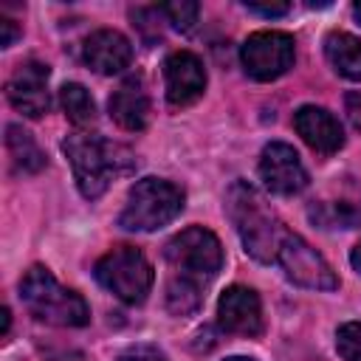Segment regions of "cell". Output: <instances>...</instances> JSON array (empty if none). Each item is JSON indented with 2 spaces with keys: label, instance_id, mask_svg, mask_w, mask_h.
Instances as JSON below:
<instances>
[{
  "label": "cell",
  "instance_id": "cell-1",
  "mask_svg": "<svg viewBox=\"0 0 361 361\" xmlns=\"http://www.w3.org/2000/svg\"><path fill=\"white\" fill-rule=\"evenodd\" d=\"M164 254L172 268L166 285V305L175 316H186L200 307L203 288L220 274L223 245L214 231L203 226H189L166 243Z\"/></svg>",
  "mask_w": 361,
  "mask_h": 361
},
{
  "label": "cell",
  "instance_id": "cell-2",
  "mask_svg": "<svg viewBox=\"0 0 361 361\" xmlns=\"http://www.w3.org/2000/svg\"><path fill=\"white\" fill-rule=\"evenodd\" d=\"M62 152L68 155L76 186L87 200L102 197L116 178L127 175L135 166V158L124 144H116L87 130L71 133L62 141Z\"/></svg>",
  "mask_w": 361,
  "mask_h": 361
},
{
  "label": "cell",
  "instance_id": "cell-3",
  "mask_svg": "<svg viewBox=\"0 0 361 361\" xmlns=\"http://www.w3.org/2000/svg\"><path fill=\"white\" fill-rule=\"evenodd\" d=\"M226 206H228V214L234 220V228H237L245 251L259 262H276V251H279V243L285 240L288 228L268 209L262 195L254 186L237 180L228 189Z\"/></svg>",
  "mask_w": 361,
  "mask_h": 361
},
{
  "label": "cell",
  "instance_id": "cell-4",
  "mask_svg": "<svg viewBox=\"0 0 361 361\" xmlns=\"http://www.w3.org/2000/svg\"><path fill=\"white\" fill-rule=\"evenodd\" d=\"M20 299L37 322L54 327H85L90 322L87 302L76 290L59 285V279L45 265H31L23 274Z\"/></svg>",
  "mask_w": 361,
  "mask_h": 361
},
{
  "label": "cell",
  "instance_id": "cell-5",
  "mask_svg": "<svg viewBox=\"0 0 361 361\" xmlns=\"http://www.w3.org/2000/svg\"><path fill=\"white\" fill-rule=\"evenodd\" d=\"M183 209V192L164 178H141L127 192V203L118 214L124 231H158L169 226Z\"/></svg>",
  "mask_w": 361,
  "mask_h": 361
},
{
  "label": "cell",
  "instance_id": "cell-6",
  "mask_svg": "<svg viewBox=\"0 0 361 361\" xmlns=\"http://www.w3.org/2000/svg\"><path fill=\"white\" fill-rule=\"evenodd\" d=\"M93 276L104 290H110L124 305H141L155 282L149 259L144 257V251H138L133 245H118V248L107 251L96 262Z\"/></svg>",
  "mask_w": 361,
  "mask_h": 361
},
{
  "label": "cell",
  "instance_id": "cell-7",
  "mask_svg": "<svg viewBox=\"0 0 361 361\" xmlns=\"http://www.w3.org/2000/svg\"><path fill=\"white\" fill-rule=\"evenodd\" d=\"M240 62L251 79L274 82L293 68L296 42L285 31H254L240 48Z\"/></svg>",
  "mask_w": 361,
  "mask_h": 361
},
{
  "label": "cell",
  "instance_id": "cell-8",
  "mask_svg": "<svg viewBox=\"0 0 361 361\" xmlns=\"http://www.w3.org/2000/svg\"><path fill=\"white\" fill-rule=\"evenodd\" d=\"M276 262L282 265L285 276L302 288H313V290H336L338 288V276L333 274L327 259L307 240H302L293 231H288L285 240L279 243Z\"/></svg>",
  "mask_w": 361,
  "mask_h": 361
},
{
  "label": "cell",
  "instance_id": "cell-9",
  "mask_svg": "<svg viewBox=\"0 0 361 361\" xmlns=\"http://www.w3.org/2000/svg\"><path fill=\"white\" fill-rule=\"evenodd\" d=\"M259 178L268 192L274 195H299L307 186V169L299 158V152L285 141L265 144L259 155Z\"/></svg>",
  "mask_w": 361,
  "mask_h": 361
},
{
  "label": "cell",
  "instance_id": "cell-10",
  "mask_svg": "<svg viewBox=\"0 0 361 361\" xmlns=\"http://www.w3.org/2000/svg\"><path fill=\"white\" fill-rule=\"evenodd\" d=\"M48 65L37 59H25L14 68V73L6 82V96L14 110H20L28 118H39L51 107L48 96Z\"/></svg>",
  "mask_w": 361,
  "mask_h": 361
},
{
  "label": "cell",
  "instance_id": "cell-11",
  "mask_svg": "<svg viewBox=\"0 0 361 361\" xmlns=\"http://www.w3.org/2000/svg\"><path fill=\"white\" fill-rule=\"evenodd\" d=\"M164 87H166V102L172 107L195 104L206 90V68L200 56L192 51L169 54L164 62Z\"/></svg>",
  "mask_w": 361,
  "mask_h": 361
},
{
  "label": "cell",
  "instance_id": "cell-12",
  "mask_svg": "<svg viewBox=\"0 0 361 361\" xmlns=\"http://www.w3.org/2000/svg\"><path fill=\"white\" fill-rule=\"evenodd\" d=\"M217 324L231 336H259L262 333V302L254 288L231 285L217 302Z\"/></svg>",
  "mask_w": 361,
  "mask_h": 361
},
{
  "label": "cell",
  "instance_id": "cell-13",
  "mask_svg": "<svg viewBox=\"0 0 361 361\" xmlns=\"http://www.w3.org/2000/svg\"><path fill=\"white\" fill-rule=\"evenodd\" d=\"M82 59L90 71L102 76H113L130 68L133 62V45L130 39L116 28H99L93 31L82 45Z\"/></svg>",
  "mask_w": 361,
  "mask_h": 361
},
{
  "label": "cell",
  "instance_id": "cell-14",
  "mask_svg": "<svg viewBox=\"0 0 361 361\" xmlns=\"http://www.w3.org/2000/svg\"><path fill=\"white\" fill-rule=\"evenodd\" d=\"M293 127L296 133L302 135V141L322 152V155H333L341 149L344 144V130L338 124V118L324 110V107H316V104H302L296 113H293Z\"/></svg>",
  "mask_w": 361,
  "mask_h": 361
},
{
  "label": "cell",
  "instance_id": "cell-15",
  "mask_svg": "<svg viewBox=\"0 0 361 361\" xmlns=\"http://www.w3.org/2000/svg\"><path fill=\"white\" fill-rule=\"evenodd\" d=\"M107 110H110V118L121 127V130H130V133H138L149 124V96L141 85V79H127L121 82L110 102H107Z\"/></svg>",
  "mask_w": 361,
  "mask_h": 361
},
{
  "label": "cell",
  "instance_id": "cell-16",
  "mask_svg": "<svg viewBox=\"0 0 361 361\" xmlns=\"http://www.w3.org/2000/svg\"><path fill=\"white\" fill-rule=\"evenodd\" d=\"M324 56L333 71L350 82H361V39L347 31H330L324 37Z\"/></svg>",
  "mask_w": 361,
  "mask_h": 361
},
{
  "label": "cell",
  "instance_id": "cell-17",
  "mask_svg": "<svg viewBox=\"0 0 361 361\" xmlns=\"http://www.w3.org/2000/svg\"><path fill=\"white\" fill-rule=\"evenodd\" d=\"M6 149H8V158H11L14 169L23 172V175H34L45 166V152L39 149L34 135L28 130H23L20 124L6 127Z\"/></svg>",
  "mask_w": 361,
  "mask_h": 361
},
{
  "label": "cell",
  "instance_id": "cell-18",
  "mask_svg": "<svg viewBox=\"0 0 361 361\" xmlns=\"http://www.w3.org/2000/svg\"><path fill=\"white\" fill-rule=\"evenodd\" d=\"M59 104L76 130H85L96 121V102L79 82H65L59 87Z\"/></svg>",
  "mask_w": 361,
  "mask_h": 361
},
{
  "label": "cell",
  "instance_id": "cell-19",
  "mask_svg": "<svg viewBox=\"0 0 361 361\" xmlns=\"http://www.w3.org/2000/svg\"><path fill=\"white\" fill-rule=\"evenodd\" d=\"M310 217L322 226V228H353L358 226L361 214L350 206H336V203H319L316 209H310Z\"/></svg>",
  "mask_w": 361,
  "mask_h": 361
},
{
  "label": "cell",
  "instance_id": "cell-20",
  "mask_svg": "<svg viewBox=\"0 0 361 361\" xmlns=\"http://www.w3.org/2000/svg\"><path fill=\"white\" fill-rule=\"evenodd\" d=\"M158 11L178 28V31H192L197 17H200V6L195 0H175V3H164L158 6Z\"/></svg>",
  "mask_w": 361,
  "mask_h": 361
},
{
  "label": "cell",
  "instance_id": "cell-21",
  "mask_svg": "<svg viewBox=\"0 0 361 361\" xmlns=\"http://www.w3.org/2000/svg\"><path fill=\"white\" fill-rule=\"evenodd\" d=\"M336 350L344 361H361V322H344L336 330Z\"/></svg>",
  "mask_w": 361,
  "mask_h": 361
},
{
  "label": "cell",
  "instance_id": "cell-22",
  "mask_svg": "<svg viewBox=\"0 0 361 361\" xmlns=\"http://www.w3.org/2000/svg\"><path fill=\"white\" fill-rule=\"evenodd\" d=\"M116 361H166V355L152 344H135V347L124 350Z\"/></svg>",
  "mask_w": 361,
  "mask_h": 361
},
{
  "label": "cell",
  "instance_id": "cell-23",
  "mask_svg": "<svg viewBox=\"0 0 361 361\" xmlns=\"http://www.w3.org/2000/svg\"><path fill=\"white\" fill-rule=\"evenodd\" d=\"M245 8L254 14H262V17H282L290 11L288 3H245Z\"/></svg>",
  "mask_w": 361,
  "mask_h": 361
},
{
  "label": "cell",
  "instance_id": "cell-24",
  "mask_svg": "<svg viewBox=\"0 0 361 361\" xmlns=\"http://www.w3.org/2000/svg\"><path fill=\"white\" fill-rule=\"evenodd\" d=\"M0 28H3V37H0V45L3 48H8L14 39H17V34H20V28L14 25V20H8V17H0Z\"/></svg>",
  "mask_w": 361,
  "mask_h": 361
},
{
  "label": "cell",
  "instance_id": "cell-25",
  "mask_svg": "<svg viewBox=\"0 0 361 361\" xmlns=\"http://www.w3.org/2000/svg\"><path fill=\"white\" fill-rule=\"evenodd\" d=\"M350 262H353V268H355V274H361V243L350 251Z\"/></svg>",
  "mask_w": 361,
  "mask_h": 361
},
{
  "label": "cell",
  "instance_id": "cell-26",
  "mask_svg": "<svg viewBox=\"0 0 361 361\" xmlns=\"http://www.w3.org/2000/svg\"><path fill=\"white\" fill-rule=\"evenodd\" d=\"M8 327H11V313L8 307H3V336H8Z\"/></svg>",
  "mask_w": 361,
  "mask_h": 361
},
{
  "label": "cell",
  "instance_id": "cell-27",
  "mask_svg": "<svg viewBox=\"0 0 361 361\" xmlns=\"http://www.w3.org/2000/svg\"><path fill=\"white\" fill-rule=\"evenodd\" d=\"M353 14H355V20L361 23V3H353Z\"/></svg>",
  "mask_w": 361,
  "mask_h": 361
},
{
  "label": "cell",
  "instance_id": "cell-28",
  "mask_svg": "<svg viewBox=\"0 0 361 361\" xmlns=\"http://www.w3.org/2000/svg\"><path fill=\"white\" fill-rule=\"evenodd\" d=\"M226 361H254V358H245V355H234V358H226Z\"/></svg>",
  "mask_w": 361,
  "mask_h": 361
}]
</instances>
